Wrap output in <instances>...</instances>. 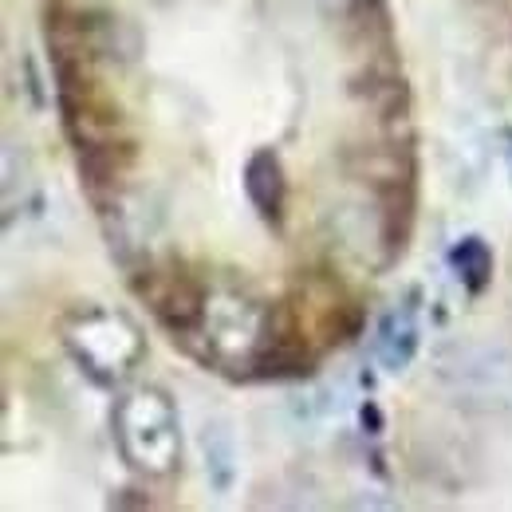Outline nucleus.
I'll use <instances>...</instances> for the list:
<instances>
[{"label":"nucleus","mask_w":512,"mask_h":512,"mask_svg":"<svg viewBox=\"0 0 512 512\" xmlns=\"http://www.w3.org/2000/svg\"><path fill=\"white\" fill-rule=\"evenodd\" d=\"M115 442L142 477H170L182 461V426L166 390L138 386L115 406Z\"/></svg>","instance_id":"nucleus-1"},{"label":"nucleus","mask_w":512,"mask_h":512,"mask_svg":"<svg viewBox=\"0 0 512 512\" xmlns=\"http://www.w3.org/2000/svg\"><path fill=\"white\" fill-rule=\"evenodd\" d=\"M64 347L71 359L103 386L123 383L142 359V335L134 323L107 308H79L64 323Z\"/></svg>","instance_id":"nucleus-2"},{"label":"nucleus","mask_w":512,"mask_h":512,"mask_svg":"<svg viewBox=\"0 0 512 512\" xmlns=\"http://www.w3.org/2000/svg\"><path fill=\"white\" fill-rule=\"evenodd\" d=\"M438 379L449 394L477 410H512V347L465 343L438 363Z\"/></svg>","instance_id":"nucleus-3"},{"label":"nucleus","mask_w":512,"mask_h":512,"mask_svg":"<svg viewBox=\"0 0 512 512\" xmlns=\"http://www.w3.org/2000/svg\"><path fill=\"white\" fill-rule=\"evenodd\" d=\"M134 288L150 304L154 320L162 323L174 339H190L201 331L209 296L182 264H174V260L170 264H150L142 272V280H134Z\"/></svg>","instance_id":"nucleus-4"},{"label":"nucleus","mask_w":512,"mask_h":512,"mask_svg":"<svg viewBox=\"0 0 512 512\" xmlns=\"http://www.w3.org/2000/svg\"><path fill=\"white\" fill-rule=\"evenodd\" d=\"M209 347L217 355H249L253 363L256 347L264 343V327H260V316L249 300H237V296H225V300H209L205 308V323H201Z\"/></svg>","instance_id":"nucleus-5"},{"label":"nucleus","mask_w":512,"mask_h":512,"mask_svg":"<svg viewBox=\"0 0 512 512\" xmlns=\"http://www.w3.org/2000/svg\"><path fill=\"white\" fill-rule=\"evenodd\" d=\"M422 347V323H418V308L414 304H398L390 308L379 327H375V359L379 367L398 375L418 359Z\"/></svg>","instance_id":"nucleus-6"},{"label":"nucleus","mask_w":512,"mask_h":512,"mask_svg":"<svg viewBox=\"0 0 512 512\" xmlns=\"http://www.w3.org/2000/svg\"><path fill=\"white\" fill-rule=\"evenodd\" d=\"M245 193H249L253 209L264 221H280V213L288 205V178H284V166H280L276 150L260 146L256 154H249V162H245Z\"/></svg>","instance_id":"nucleus-7"},{"label":"nucleus","mask_w":512,"mask_h":512,"mask_svg":"<svg viewBox=\"0 0 512 512\" xmlns=\"http://www.w3.org/2000/svg\"><path fill=\"white\" fill-rule=\"evenodd\" d=\"M201 457H205V477H209V485H213L217 493H229V489L237 485V461H241L237 438H233L229 422L213 418V422L201 426Z\"/></svg>","instance_id":"nucleus-8"},{"label":"nucleus","mask_w":512,"mask_h":512,"mask_svg":"<svg viewBox=\"0 0 512 512\" xmlns=\"http://www.w3.org/2000/svg\"><path fill=\"white\" fill-rule=\"evenodd\" d=\"M449 268L457 272V280L469 296H481L493 284V249L481 237H461L449 249Z\"/></svg>","instance_id":"nucleus-9"}]
</instances>
